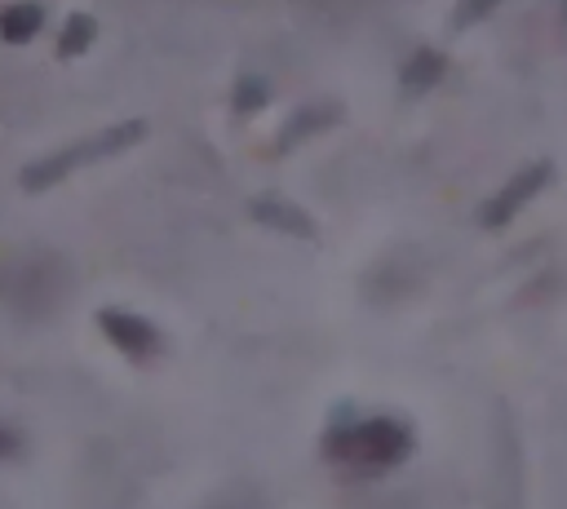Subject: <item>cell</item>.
<instances>
[{
	"label": "cell",
	"instance_id": "obj_1",
	"mask_svg": "<svg viewBox=\"0 0 567 509\" xmlns=\"http://www.w3.org/2000/svg\"><path fill=\"white\" fill-rule=\"evenodd\" d=\"M142 120H128V124H111V128H102V133H93V137H80V142H71L66 150H58V155H49V159H40V164H31L27 173H22V181L31 186V190H40V186H49V181H58V177H66L71 168H80V164H93V159H106V155H115V150H124L128 142H137L142 137Z\"/></svg>",
	"mask_w": 567,
	"mask_h": 509
},
{
	"label": "cell",
	"instance_id": "obj_2",
	"mask_svg": "<svg viewBox=\"0 0 567 509\" xmlns=\"http://www.w3.org/2000/svg\"><path fill=\"white\" fill-rule=\"evenodd\" d=\"M337 456H350L359 465H394L408 451V429L394 420H363L332 438Z\"/></svg>",
	"mask_w": 567,
	"mask_h": 509
},
{
	"label": "cell",
	"instance_id": "obj_3",
	"mask_svg": "<svg viewBox=\"0 0 567 509\" xmlns=\"http://www.w3.org/2000/svg\"><path fill=\"white\" fill-rule=\"evenodd\" d=\"M545 181H549V164H532V168H523V173H518V177H514V181H509V186H505V190L483 208V221H487V226L509 221V217H514V212H518V208H523V204H527Z\"/></svg>",
	"mask_w": 567,
	"mask_h": 509
},
{
	"label": "cell",
	"instance_id": "obj_4",
	"mask_svg": "<svg viewBox=\"0 0 567 509\" xmlns=\"http://www.w3.org/2000/svg\"><path fill=\"white\" fill-rule=\"evenodd\" d=\"M102 328H106V336H111L124 354H151V350L159 345L155 328H151L146 319H137V314H124V310H106V314H102Z\"/></svg>",
	"mask_w": 567,
	"mask_h": 509
},
{
	"label": "cell",
	"instance_id": "obj_5",
	"mask_svg": "<svg viewBox=\"0 0 567 509\" xmlns=\"http://www.w3.org/2000/svg\"><path fill=\"white\" fill-rule=\"evenodd\" d=\"M40 22H44V13L35 4H13L0 13V35L4 40H31L40 31Z\"/></svg>",
	"mask_w": 567,
	"mask_h": 509
},
{
	"label": "cell",
	"instance_id": "obj_6",
	"mask_svg": "<svg viewBox=\"0 0 567 509\" xmlns=\"http://www.w3.org/2000/svg\"><path fill=\"white\" fill-rule=\"evenodd\" d=\"M252 212H257V217H266V221H275V226H284V230H292V235H310V221H306L297 208L279 204V199H266V204H257Z\"/></svg>",
	"mask_w": 567,
	"mask_h": 509
},
{
	"label": "cell",
	"instance_id": "obj_7",
	"mask_svg": "<svg viewBox=\"0 0 567 509\" xmlns=\"http://www.w3.org/2000/svg\"><path fill=\"white\" fill-rule=\"evenodd\" d=\"M89 40H93V18H71V27H66V35H62V53L71 58V53H80Z\"/></svg>",
	"mask_w": 567,
	"mask_h": 509
},
{
	"label": "cell",
	"instance_id": "obj_8",
	"mask_svg": "<svg viewBox=\"0 0 567 509\" xmlns=\"http://www.w3.org/2000/svg\"><path fill=\"white\" fill-rule=\"evenodd\" d=\"M443 71V62L434 58V53H416V62H412V71H408V84H425V80H434Z\"/></svg>",
	"mask_w": 567,
	"mask_h": 509
},
{
	"label": "cell",
	"instance_id": "obj_9",
	"mask_svg": "<svg viewBox=\"0 0 567 509\" xmlns=\"http://www.w3.org/2000/svg\"><path fill=\"white\" fill-rule=\"evenodd\" d=\"M261 102H266V84H261V80H244L235 106H239V111H252V106H261Z\"/></svg>",
	"mask_w": 567,
	"mask_h": 509
},
{
	"label": "cell",
	"instance_id": "obj_10",
	"mask_svg": "<svg viewBox=\"0 0 567 509\" xmlns=\"http://www.w3.org/2000/svg\"><path fill=\"white\" fill-rule=\"evenodd\" d=\"M487 9H492V0H461V9H456V27H470L474 13H487Z\"/></svg>",
	"mask_w": 567,
	"mask_h": 509
},
{
	"label": "cell",
	"instance_id": "obj_11",
	"mask_svg": "<svg viewBox=\"0 0 567 509\" xmlns=\"http://www.w3.org/2000/svg\"><path fill=\"white\" fill-rule=\"evenodd\" d=\"M4 447H9V438H4V434H0V451H4Z\"/></svg>",
	"mask_w": 567,
	"mask_h": 509
}]
</instances>
